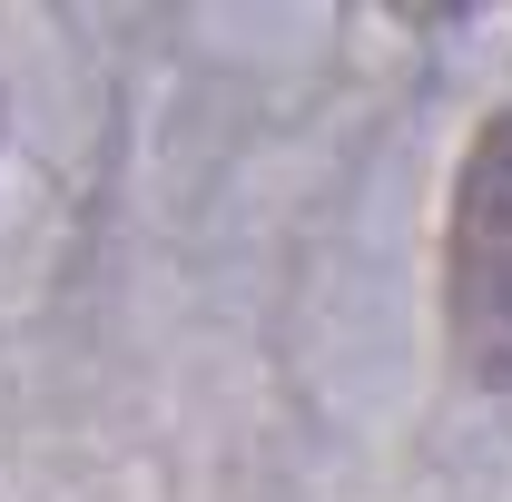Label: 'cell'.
Returning <instances> with one entry per match:
<instances>
[{"label": "cell", "mask_w": 512, "mask_h": 502, "mask_svg": "<svg viewBox=\"0 0 512 502\" xmlns=\"http://www.w3.org/2000/svg\"><path fill=\"white\" fill-rule=\"evenodd\" d=\"M453 335L483 375H512V119H493L453 188Z\"/></svg>", "instance_id": "cell-1"}]
</instances>
